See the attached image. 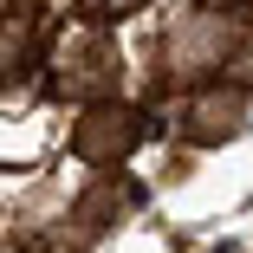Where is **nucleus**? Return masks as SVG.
Segmentation results:
<instances>
[{"instance_id": "1", "label": "nucleus", "mask_w": 253, "mask_h": 253, "mask_svg": "<svg viewBox=\"0 0 253 253\" xmlns=\"http://www.w3.org/2000/svg\"><path fill=\"white\" fill-rule=\"evenodd\" d=\"M234 39H240V26L227 13H182L163 33V84H188V78L227 72Z\"/></svg>"}, {"instance_id": "2", "label": "nucleus", "mask_w": 253, "mask_h": 253, "mask_svg": "<svg viewBox=\"0 0 253 253\" xmlns=\"http://www.w3.org/2000/svg\"><path fill=\"white\" fill-rule=\"evenodd\" d=\"M143 143V111L124 104V97H97V104H84L72 117V156L91 163V169H117L136 156Z\"/></svg>"}, {"instance_id": "3", "label": "nucleus", "mask_w": 253, "mask_h": 253, "mask_svg": "<svg viewBox=\"0 0 253 253\" xmlns=\"http://www.w3.org/2000/svg\"><path fill=\"white\" fill-rule=\"evenodd\" d=\"M124 84V52H117V39L111 33H72L59 45V91L84 97V104H97V97H117Z\"/></svg>"}, {"instance_id": "4", "label": "nucleus", "mask_w": 253, "mask_h": 253, "mask_svg": "<svg viewBox=\"0 0 253 253\" xmlns=\"http://www.w3.org/2000/svg\"><path fill=\"white\" fill-rule=\"evenodd\" d=\"M182 136L195 143V149H221V143H234V136H247V91H195L188 97V111H182Z\"/></svg>"}, {"instance_id": "5", "label": "nucleus", "mask_w": 253, "mask_h": 253, "mask_svg": "<svg viewBox=\"0 0 253 253\" xmlns=\"http://www.w3.org/2000/svg\"><path fill=\"white\" fill-rule=\"evenodd\" d=\"M130 201H136V188H124V182L104 169L97 182H84V188L72 195V227H78L84 240H97V234H111V227L130 214Z\"/></svg>"}, {"instance_id": "6", "label": "nucleus", "mask_w": 253, "mask_h": 253, "mask_svg": "<svg viewBox=\"0 0 253 253\" xmlns=\"http://www.w3.org/2000/svg\"><path fill=\"white\" fill-rule=\"evenodd\" d=\"M26 59H33V33H26V20H0V78H13Z\"/></svg>"}, {"instance_id": "7", "label": "nucleus", "mask_w": 253, "mask_h": 253, "mask_svg": "<svg viewBox=\"0 0 253 253\" xmlns=\"http://www.w3.org/2000/svg\"><path fill=\"white\" fill-rule=\"evenodd\" d=\"M227 84H234V91H253V33L234 39V52H227Z\"/></svg>"}, {"instance_id": "8", "label": "nucleus", "mask_w": 253, "mask_h": 253, "mask_svg": "<svg viewBox=\"0 0 253 253\" xmlns=\"http://www.w3.org/2000/svg\"><path fill=\"white\" fill-rule=\"evenodd\" d=\"M97 7H104V13H117V20H124V13H136V7H149V0H97Z\"/></svg>"}, {"instance_id": "9", "label": "nucleus", "mask_w": 253, "mask_h": 253, "mask_svg": "<svg viewBox=\"0 0 253 253\" xmlns=\"http://www.w3.org/2000/svg\"><path fill=\"white\" fill-rule=\"evenodd\" d=\"M0 253H33V247H26V240H13V247H0Z\"/></svg>"}]
</instances>
